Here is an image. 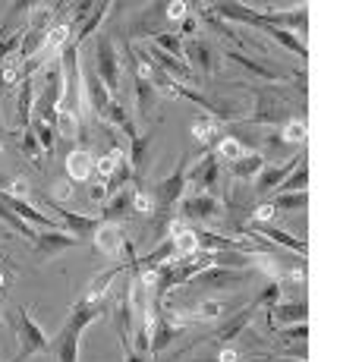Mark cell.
I'll return each instance as SVG.
<instances>
[{"mask_svg": "<svg viewBox=\"0 0 362 362\" xmlns=\"http://www.w3.org/2000/svg\"><path fill=\"white\" fill-rule=\"evenodd\" d=\"M120 243H123L120 227H113V224L101 227V230H98V236H95L98 252H104V255H117V252H120Z\"/></svg>", "mask_w": 362, "mask_h": 362, "instance_id": "obj_1", "label": "cell"}, {"mask_svg": "<svg viewBox=\"0 0 362 362\" xmlns=\"http://www.w3.org/2000/svg\"><path fill=\"white\" fill-rule=\"evenodd\" d=\"M66 170H69L72 180H89L92 177V157H89V151H72L66 157Z\"/></svg>", "mask_w": 362, "mask_h": 362, "instance_id": "obj_2", "label": "cell"}, {"mask_svg": "<svg viewBox=\"0 0 362 362\" xmlns=\"http://www.w3.org/2000/svg\"><path fill=\"white\" fill-rule=\"evenodd\" d=\"M173 246H177V255H192L198 249V236L189 233V230H183V233L173 236Z\"/></svg>", "mask_w": 362, "mask_h": 362, "instance_id": "obj_3", "label": "cell"}, {"mask_svg": "<svg viewBox=\"0 0 362 362\" xmlns=\"http://www.w3.org/2000/svg\"><path fill=\"white\" fill-rule=\"evenodd\" d=\"M66 35H69V28H66V25H54L51 32L45 35V48H48V51H57V48H60L63 41H66Z\"/></svg>", "mask_w": 362, "mask_h": 362, "instance_id": "obj_4", "label": "cell"}, {"mask_svg": "<svg viewBox=\"0 0 362 362\" xmlns=\"http://www.w3.org/2000/svg\"><path fill=\"white\" fill-rule=\"evenodd\" d=\"M306 123L302 120H293V123H287V129H284V139L287 142H306Z\"/></svg>", "mask_w": 362, "mask_h": 362, "instance_id": "obj_5", "label": "cell"}, {"mask_svg": "<svg viewBox=\"0 0 362 362\" xmlns=\"http://www.w3.org/2000/svg\"><path fill=\"white\" fill-rule=\"evenodd\" d=\"M246 151H243V145L236 139H224L221 142V157H227V161H239Z\"/></svg>", "mask_w": 362, "mask_h": 362, "instance_id": "obj_6", "label": "cell"}, {"mask_svg": "<svg viewBox=\"0 0 362 362\" xmlns=\"http://www.w3.org/2000/svg\"><path fill=\"white\" fill-rule=\"evenodd\" d=\"M214 133H217V123H214V120H198V123L192 126V136H195L198 142H208Z\"/></svg>", "mask_w": 362, "mask_h": 362, "instance_id": "obj_7", "label": "cell"}, {"mask_svg": "<svg viewBox=\"0 0 362 362\" xmlns=\"http://www.w3.org/2000/svg\"><path fill=\"white\" fill-rule=\"evenodd\" d=\"M60 136H66V139L76 136V113L72 110H60Z\"/></svg>", "mask_w": 362, "mask_h": 362, "instance_id": "obj_8", "label": "cell"}, {"mask_svg": "<svg viewBox=\"0 0 362 362\" xmlns=\"http://www.w3.org/2000/svg\"><path fill=\"white\" fill-rule=\"evenodd\" d=\"M117 161H120V151H113V154H107V157H101V164H98V170H101V177H107V173L117 167Z\"/></svg>", "mask_w": 362, "mask_h": 362, "instance_id": "obj_9", "label": "cell"}, {"mask_svg": "<svg viewBox=\"0 0 362 362\" xmlns=\"http://www.w3.org/2000/svg\"><path fill=\"white\" fill-rule=\"evenodd\" d=\"M214 315H221V302H217V299L202 302V318H214Z\"/></svg>", "mask_w": 362, "mask_h": 362, "instance_id": "obj_10", "label": "cell"}, {"mask_svg": "<svg viewBox=\"0 0 362 362\" xmlns=\"http://www.w3.org/2000/svg\"><path fill=\"white\" fill-rule=\"evenodd\" d=\"M10 192H13V195H28V183H25V180H13V183H10Z\"/></svg>", "mask_w": 362, "mask_h": 362, "instance_id": "obj_11", "label": "cell"}, {"mask_svg": "<svg viewBox=\"0 0 362 362\" xmlns=\"http://www.w3.org/2000/svg\"><path fill=\"white\" fill-rule=\"evenodd\" d=\"M274 211H277L274 205H262V208L255 211V217H258V221H271V217H274Z\"/></svg>", "mask_w": 362, "mask_h": 362, "instance_id": "obj_12", "label": "cell"}, {"mask_svg": "<svg viewBox=\"0 0 362 362\" xmlns=\"http://www.w3.org/2000/svg\"><path fill=\"white\" fill-rule=\"evenodd\" d=\"M183 13H186V4H170V7H167V16H170V19H180Z\"/></svg>", "mask_w": 362, "mask_h": 362, "instance_id": "obj_13", "label": "cell"}, {"mask_svg": "<svg viewBox=\"0 0 362 362\" xmlns=\"http://www.w3.org/2000/svg\"><path fill=\"white\" fill-rule=\"evenodd\" d=\"M69 192H72V189H69V183H66V180L57 183V198H69Z\"/></svg>", "mask_w": 362, "mask_h": 362, "instance_id": "obj_14", "label": "cell"}, {"mask_svg": "<svg viewBox=\"0 0 362 362\" xmlns=\"http://www.w3.org/2000/svg\"><path fill=\"white\" fill-rule=\"evenodd\" d=\"M136 208H139V211H148V208H151L148 195H136Z\"/></svg>", "mask_w": 362, "mask_h": 362, "instance_id": "obj_15", "label": "cell"}, {"mask_svg": "<svg viewBox=\"0 0 362 362\" xmlns=\"http://www.w3.org/2000/svg\"><path fill=\"white\" fill-rule=\"evenodd\" d=\"M221 362H236V350H221Z\"/></svg>", "mask_w": 362, "mask_h": 362, "instance_id": "obj_16", "label": "cell"}, {"mask_svg": "<svg viewBox=\"0 0 362 362\" xmlns=\"http://www.w3.org/2000/svg\"><path fill=\"white\" fill-rule=\"evenodd\" d=\"M4 79H7V82H13V79H16V66H7V72H4Z\"/></svg>", "mask_w": 362, "mask_h": 362, "instance_id": "obj_17", "label": "cell"}, {"mask_svg": "<svg viewBox=\"0 0 362 362\" xmlns=\"http://www.w3.org/2000/svg\"><path fill=\"white\" fill-rule=\"evenodd\" d=\"M0 287H4V274H0Z\"/></svg>", "mask_w": 362, "mask_h": 362, "instance_id": "obj_18", "label": "cell"}]
</instances>
